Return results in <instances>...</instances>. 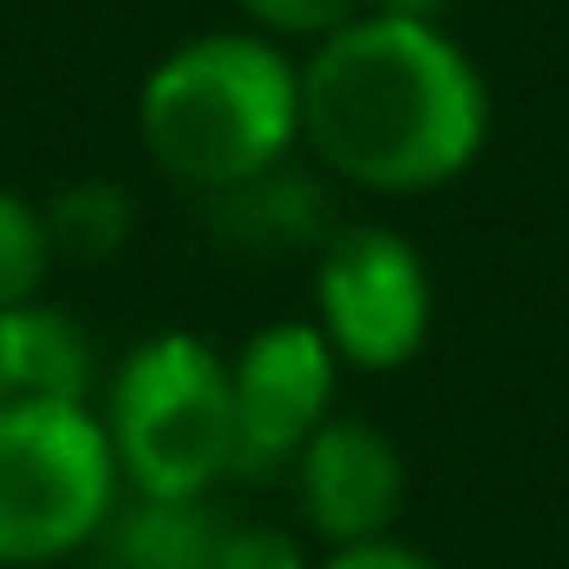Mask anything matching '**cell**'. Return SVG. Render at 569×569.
Masks as SVG:
<instances>
[{
  "mask_svg": "<svg viewBox=\"0 0 569 569\" xmlns=\"http://www.w3.org/2000/svg\"><path fill=\"white\" fill-rule=\"evenodd\" d=\"M489 128V81L442 21L356 14L302 48V154L336 188L436 194L482 161Z\"/></svg>",
  "mask_w": 569,
  "mask_h": 569,
  "instance_id": "1",
  "label": "cell"
},
{
  "mask_svg": "<svg viewBox=\"0 0 569 569\" xmlns=\"http://www.w3.org/2000/svg\"><path fill=\"white\" fill-rule=\"evenodd\" d=\"M134 134L161 181L221 201L296 161L302 61L254 28L188 34L141 74Z\"/></svg>",
  "mask_w": 569,
  "mask_h": 569,
  "instance_id": "2",
  "label": "cell"
},
{
  "mask_svg": "<svg viewBox=\"0 0 569 569\" xmlns=\"http://www.w3.org/2000/svg\"><path fill=\"white\" fill-rule=\"evenodd\" d=\"M101 429L114 442L128 496L154 502H208L214 482L234 476V389L228 356L194 329L141 336L101 402Z\"/></svg>",
  "mask_w": 569,
  "mask_h": 569,
  "instance_id": "3",
  "label": "cell"
},
{
  "mask_svg": "<svg viewBox=\"0 0 569 569\" xmlns=\"http://www.w3.org/2000/svg\"><path fill=\"white\" fill-rule=\"evenodd\" d=\"M128 502L94 402H0V569L68 562Z\"/></svg>",
  "mask_w": 569,
  "mask_h": 569,
  "instance_id": "4",
  "label": "cell"
},
{
  "mask_svg": "<svg viewBox=\"0 0 569 569\" xmlns=\"http://www.w3.org/2000/svg\"><path fill=\"white\" fill-rule=\"evenodd\" d=\"M342 369L396 376L436 329V274L422 248L389 221H342L316 248V316Z\"/></svg>",
  "mask_w": 569,
  "mask_h": 569,
  "instance_id": "5",
  "label": "cell"
},
{
  "mask_svg": "<svg viewBox=\"0 0 569 569\" xmlns=\"http://www.w3.org/2000/svg\"><path fill=\"white\" fill-rule=\"evenodd\" d=\"M342 356L309 316H281L241 336L228 349V389H234V476H274L289 469L309 436L342 416Z\"/></svg>",
  "mask_w": 569,
  "mask_h": 569,
  "instance_id": "6",
  "label": "cell"
},
{
  "mask_svg": "<svg viewBox=\"0 0 569 569\" xmlns=\"http://www.w3.org/2000/svg\"><path fill=\"white\" fill-rule=\"evenodd\" d=\"M289 476L309 536H322L329 549L396 536V516L409 502V462L396 436L362 416H329L309 436V449L289 462Z\"/></svg>",
  "mask_w": 569,
  "mask_h": 569,
  "instance_id": "7",
  "label": "cell"
},
{
  "mask_svg": "<svg viewBox=\"0 0 569 569\" xmlns=\"http://www.w3.org/2000/svg\"><path fill=\"white\" fill-rule=\"evenodd\" d=\"M0 382L8 402H88L101 382L94 336L68 309L34 296L0 316Z\"/></svg>",
  "mask_w": 569,
  "mask_h": 569,
  "instance_id": "8",
  "label": "cell"
},
{
  "mask_svg": "<svg viewBox=\"0 0 569 569\" xmlns=\"http://www.w3.org/2000/svg\"><path fill=\"white\" fill-rule=\"evenodd\" d=\"M329 188L336 181L322 168L316 174H296V161H289V168H274V174L221 194L214 214H221V228L234 241H254V248H322L342 228L329 214Z\"/></svg>",
  "mask_w": 569,
  "mask_h": 569,
  "instance_id": "9",
  "label": "cell"
},
{
  "mask_svg": "<svg viewBox=\"0 0 569 569\" xmlns=\"http://www.w3.org/2000/svg\"><path fill=\"white\" fill-rule=\"evenodd\" d=\"M221 542V516L208 502H154L128 496L101 529L108 569H208Z\"/></svg>",
  "mask_w": 569,
  "mask_h": 569,
  "instance_id": "10",
  "label": "cell"
},
{
  "mask_svg": "<svg viewBox=\"0 0 569 569\" xmlns=\"http://www.w3.org/2000/svg\"><path fill=\"white\" fill-rule=\"evenodd\" d=\"M41 214H48L54 254H81V261H108L134 234V194L121 181H108V174L54 188V201H41Z\"/></svg>",
  "mask_w": 569,
  "mask_h": 569,
  "instance_id": "11",
  "label": "cell"
},
{
  "mask_svg": "<svg viewBox=\"0 0 569 569\" xmlns=\"http://www.w3.org/2000/svg\"><path fill=\"white\" fill-rule=\"evenodd\" d=\"M54 234H48V214L41 201H28L21 188L0 181V316L34 302L48 289V274H54Z\"/></svg>",
  "mask_w": 569,
  "mask_h": 569,
  "instance_id": "12",
  "label": "cell"
},
{
  "mask_svg": "<svg viewBox=\"0 0 569 569\" xmlns=\"http://www.w3.org/2000/svg\"><path fill=\"white\" fill-rule=\"evenodd\" d=\"M241 21L281 48H316L322 34L349 28L356 14H369V0H234Z\"/></svg>",
  "mask_w": 569,
  "mask_h": 569,
  "instance_id": "13",
  "label": "cell"
},
{
  "mask_svg": "<svg viewBox=\"0 0 569 569\" xmlns=\"http://www.w3.org/2000/svg\"><path fill=\"white\" fill-rule=\"evenodd\" d=\"M208 569H316V556L302 549L296 529H274V522H221L214 562Z\"/></svg>",
  "mask_w": 569,
  "mask_h": 569,
  "instance_id": "14",
  "label": "cell"
},
{
  "mask_svg": "<svg viewBox=\"0 0 569 569\" xmlns=\"http://www.w3.org/2000/svg\"><path fill=\"white\" fill-rule=\"evenodd\" d=\"M316 569H442L429 549L402 542V536H376V542H342V549H322Z\"/></svg>",
  "mask_w": 569,
  "mask_h": 569,
  "instance_id": "15",
  "label": "cell"
},
{
  "mask_svg": "<svg viewBox=\"0 0 569 569\" xmlns=\"http://www.w3.org/2000/svg\"><path fill=\"white\" fill-rule=\"evenodd\" d=\"M456 0H369V14H396V21H449Z\"/></svg>",
  "mask_w": 569,
  "mask_h": 569,
  "instance_id": "16",
  "label": "cell"
},
{
  "mask_svg": "<svg viewBox=\"0 0 569 569\" xmlns=\"http://www.w3.org/2000/svg\"><path fill=\"white\" fill-rule=\"evenodd\" d=\"M0 402H8V382H0Z\"/></svg>",
  "mask_w": 569,
  "mask_h": 569,
  "instance_id": "17",
  "label": "cell"
}]
</instances>
